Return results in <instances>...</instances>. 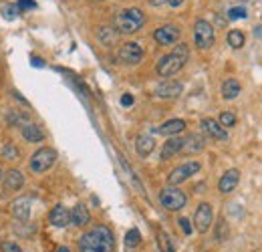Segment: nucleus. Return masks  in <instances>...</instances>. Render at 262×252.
Segmentation results:
<instances>
[{"label": "nucleus", "mask_w": 262, "mask_h": 252, "mask_svg": "<svg viewBox=\"0 0 262 252\" xmlns=\"http://www.w3.org/2000/svg\"><path fill=\"white\" fill-rule=\"evenodd\" d=\"M115 238L107 226H95L79 238L81 252H113Z\"/></svg>", "instance_id": "nucleus-1"}, {"label": "nucleus", "mask_w": 262, "mask_h": 252, "mask_svg": "<svg viewBox=\"0 0 262 252\" xmlns=\"http://www.w3.org/2000/svg\"><path fill=\"white\" fill-rule=\"evenodd\" d=\"M188 55H190V51H188L186 44H176V48H173L171 53L163 55V57L159 59V63L155 65L157 75L169 79L171 75L180 73V71L184 69V65L188 63Z\"/></svg>", "instance_id": "nucleus-2"}, {"label": "nucleus", "mask_w": 262, "mask_h": 252, "mask_svg": "<svg viewBox=\"0 0 262 252\" xmlns=\"http://www.w3.org/2000/svg\"><path fill=\"white\" fill-rule=\"evenodd\" d=\"M145 20H147V18H145V14H143L141 8L129 6V8H123V10H119V12L115 14L113 26L117 28L119 34H135L137 30L143 28Z\"/></svg>", "instance_id": "nucleus-3"}, {"label": "nucleus", "mask_w": 262, "mask_h": 252, "mask_svg": "<svg viewBox=\"0 0 262 252\" xmlns=\"http://www.w3.org/2000/svg\"><path fill=\"white\" fill-rule=\"evenodd\" d=\"M55 162H57V152L53 147H40V149H36L32 154L28 166H30V172L45 174V172H49L55 166Z\"/></svg>", "instance_id": "nucleus-4"}, {"label": "nucleus", "mask_w": 262, "mask_h": 252, "mask_svg": "<svg viewBox=\"0 0 262 252\" xmlns=\"http://www.w3.org/2000/svg\"><path fill=\"white\" fill-rule=\"evenodd\" d=\"M216 34H214V26L206 20V18H198L194 24V42L200 51H206L214 44Z\"/></svg>", "instance_id": "nucleus-5"}, {"label": "nucleus", "mask_w": 262, "mask_h": 252, "mask_svg": "<svg viewBox=\"0 0 262 252\" xmlns=\"http://www.w3.org/2000/svg\"><path fill=\"white\" fill-rule=\"evenodd\" d=\"M159 204L165 210H169V212H178V210H182L188 204V198H186V194L180 188L169 186V188H163L159 192Z\"/></svg>", "instance_id": "nucleus-6"}, {"label": "nucleus", "mask_w": 262, "mask_h": 252, "mask_svg": "<svg viewBox=\"0 0 262 252\" xmlns=\"http://www.w3.org/2000/svg\"><path fill=\"white\" fill-rule=\"evenodd\" d=\"M200 170H202V164H200V162H186V164H182V166H178V168H173V170L169 172L167 184H169V186H178V184L190 180L192 176H196Z\"/></svg>", "instance_id": "nucleus-7"}, {"label": "nucleus", "mask_w": 262, "mask_h": 252, "mask_svg": "<svg viewBox=\"0 0 262 252\" xmlns=\"http://www.w3.org/2000/svg\"><path fill=\"white\" fill-rule=\"evenodd\" d=\"M180 36H182V30H180L178 24H163V26H159V28L153 30V38L161 46L176 44L180 40Z\"/></svg>", "instance_id": "nucleus-8"}, {"label": "nucleus", "mask_w": 262, "mask_h": 252, "mask_svg": "<svg viewBox=\"0 0 262 252\" xmlns=\"http://www.w3.org/2000/svg\"><path fill=\"white\" fill-rule=\"evenodd\" d=\"M212 220H214V210L208 202H202L198 208H196V214H194V226L200 234H206L212 226Z\"/></svg>", "instance_id": "nucleus-9"}, {"label": "nucleus", "mask_w": 262, "mask_h": 252, "mask_svg": "<svg viewBox=\"0 0 262 252\" xmlns=\"http://www.w3.org/2000/svg\"><path fill=\"white\" fill-rule=\"evenodd\" d=\"M117 57H119V61L123 63V65H139L141 61H143V46L139 44V42H125L121 48H119V53H117Z\"/></svg>", "instance_id": "nucleus-10"}, {"label": "nucleus", "mask_w": 262, "mask_h": 252, "mask_svg": "<svg viewBox=\"0 0 262 252\" xmlns=\"http://www.w3.org/2000/svg\"><path fill=\"white\" fill-rule=\"evenodd\" d=\"M182 91H184V85L180 81H171V79H167L155 87V95L159 99H176L182 95Z\"/></svg>", "instance_id": "nucleus-11"}, {"label": "nucleus", "mask_w": 262, "mask_h": 252, "mask_svg": "<svg viewBox=\"0 0 262 252\" xmlns=\"http://www.w3.org/2000/svg\"><path fill=\"white\" fill-rule=\"evenodd\" d=\"M200 127H202V131H204L208 137H212V139H216V141H226V139H228V131H226L216 119H202Z\"/></svg>", "instance_id": "nucleus-12"}, {"label": "nucleus", "mask_w": 262, "mask_h": 252, "mask_svg": "<svg viewBox=\"0 0 262 252\" xmlns=\"http://www.w3.org/2000/svg\"><path fill=\"white\" fill-rule=\"evenodd\" d=\"M238 182H240V170L232 168V170L224 172V176L220 178V182H218V190H220L222 194H230V192H234V190H236Z\"/></svg>", "instance_id": "nucleus-13"}, {"label": "nucleus", "mask_w": 262, "mask_h": 252, "mask_svg": "<svg viewBox=\"0 0 262 252\" xmlns=\"http://www.w3.org/2000/svg\"><path fill=\"white\" fill-rule=\"evenodd\" d=\"M184 129H186V121H184V119H169V121L161 123L159 127H155L153 131H155V133H161V135H169V137H173V135L182 133Z\"/></svg>", "instance_id": "nucleus-14"}, {"label": "nucleus", "mask_w": 262, "mask_h": 252, "mask_svg": "<svg viewBox=\"0 0 262 252\" xmlns=\"http://www.w3.org/2000/svg\"><path fill=\"white\" fill-rule=\"evenodd\" d=\"M49 220H51V224L53 226H57V228H65L69 222H71V212L65 208V206H55L53 210H51V214H49Z\"/></svg>", "instance_id": "nucleus-15"}, {"label": "nucleus", "mask_w": 262, "mask_h": 252, "mask_svg": "<svg viewBox=\"0 0 262 252\" xmlns=\"http://www.w3.org/2000/svg\"><path fill=\"white\" fill-rule=\"evenodd\" d=\"M119 32L115 26H99L97 28V40L103 44V46H113L117 40H119Z\"/></svg>", "instance_id": "nucleus-16"}, {"label": "nucleus", "mask_w": 262, "mask_h": 252, "mask_svg": "<svg viewBox=\"0 0 262 252\" xmlns=\"http://www.w3.org/2000/svg\"><path fill=\"white\" fill-rule=\"evenodd\" d=\"M89 220H91V214H89V210H87L85 204H77V206L71 210V222H73L77 228L87 226Z\"/></svg>", "instance_id": "nucleus-17"}, {"label": "nucleus", "mask_w": 262, "mask_h": 252, "mask_svg": "<svg viewBox=\"0 0 262 252\" xmlns=\"http://www.w3.org/2000/svg\"><path fill=\"white\" fill-rule=\"evenodd\" d=\"M153 149H155V139L151 135H137V139H135V152H137V156L147 158Z\"/></svg>", "instance_id": "nucleus-18"}, {"label": "nucleus", "mask_w": 262, "mask_h": 252, "mask_svg": "<svg viewBox=\"0 0 262 252\" xmlns=\"http://www.w3.org/2000/svg\"><path fill=\"white\" fill-rule=\"evenodd\" d=\"M182 147H184V137H171V139H167L165 141V145L161 147V160H169V158H173L176 154H180L182 152Z\"/></svg>", "instance_id": "nucleus-19"}, {"label": "nucleus", "mask_w": 262, "mask_h": 252, "mask_svg": "<svg viewBox=\"0 0 262 252\" xmlns=\"http://www.w3.org/2000/svg\"><path fill=\"white\" fill-rule=\"evenodd\" d=\"M24 186V176H22V172H18V170H8L6 172V180H4V188L6 190H10V192H16V190H20Z\"/></svg>", "instance_id": "nucleus-20"}, {"label": "nucleus", "mask_w": 262, "mask_h": 252, "mask_svg": "<svg viewBox=\"0 0 262 252\" xmlns=\"http://www.w3.org/2000/svg\"><path fill=\"white\" fill-rule=\"evenodd\" d=\"M20 133H22V137H24L28 143H38V141L45 139V133H42L40 127L34 125V123H24L22 129H20Z\"/></svg>", "instance_id": "nucleus-21"}, {"label": "nucleus", "mask_w": 262, "mask_h": 252, "mask_svg": "<svg viewBox=\"0 0 262 252\" xmlns=\"http://www.w3.org/2000/svg\"><path fill=\"white\" fill-rule=\"evenodd\" d=\"M12 214H14L18 220H28V216H30V200H28V198H18V200H14V204H12Z\"/></svg>", "instance_id": "nucleus-22"}, {"label": "nucleus", "mask_w": 262, "mask_h": 252, "mask_svg": "<svg viewBox=\"0 0 262 252\" xmlns=\"http://www.w3.org/2000/svg\"><path fill=\"white\" fill-rule=\"evenodd\" d=\"M240 91H242V87H240V83H238L236 79H226V81L222 83V97L228 99V101L236 99V97L240 95Z\"/></svg>", "instance_id": "nucleus-23"}, {"label": "nucleus", "mask_w": 262, "mask_h": 252, "mask_svg": "<svg viewBox=\"0 0 262 252\" xmlns=\"http://www.w3.org/2000/svg\"><path fill=\"white\" fill-rule=\"evenodd\" d=\"M204 145H206V139H204L202 135H198V133H192V135L184 137V147H182V149L194 154V152H202Z\"/></svg>", "instance_id": "nucleus-24"}, {"label": "nucleus", "mask_w": 262, "mask_h": 252, "mask_svg": "<svg viewBox=\"0 0 262 252\" xmlns=\"http://www.w3.org/2000/svg\"><path fill=\"white\" fill-rule=\"evenodd\" d=\"M244 42H246L244 32H240V30H230V32H228V44H230L232 48H242Z\"/></svg>", "instance_id": "nucleus-25"}, {"label": "nucleus", "mask_w": 262, "mask_h": 252, "mask_svg": "<svg viewBox=\"0 0 262 252\" xmlns=\"http://www.w3.org/2000/svg\"><path fill=\"white\" fill-rule=\"evenodd\" d=\"M218 123L226 129V127H234L236 125V115L232 111H222L220 117H218Z\"/></svg>", "instance_id": "nucleus-26"}, {"label": "nucleus", "mask_w": 262, "mask_h": 252, "mask_svg": "<svg viewBox=\"0 0 262 252\" xmlns=\"http://www.w3.org/2000/svg\"><path fill=\"white\" fill-rule=\"evenodd\" d=\"M0 12H2V16H4L6 20H14V18L20 14V10H18L16 4H4V6L0 8Z\"/></svg>", "instance_id": "nucleus-27"}, {"label": "nucleus", "mask_w": 262, "mask_h": 252, "mask_svg": "<svg viewBox=\"0 0 262 252\" xmlns=\"http://www.w3.org/2000/svg\"><path fill=\"white\" fill-rule=\"evenodd\" d=\"M246 16H248L246 6H232V8L228 10V18H230V20H238V18H246Z\"/></svg>", "instance_id": "nucleus-28"}, {"label": "nucleus", "mask_w": 262, "mask_h": 252, "mask_svg": "<svg viewBox=\"0 0 262 252\" xmlns=\"http://www.w3.org/2000/svg\"><path fill=\"white\" fill-rule=\"evenodd\" d=\"M139 242H141V234H139V230H137V228H131L129 232H127V236H125V244H127L129 248H135Z\"/></svg>", "instance_id": "nucleus-29"}, {"label": "nucleus", "mask_w": 262, "mask_h": 252, "mask_svg": "<svg viewBox=\"0 0 262 252\" xmlns=\"http://www.w3.org/2000/svg\"><path fill=\"white\" fill-rule=\"evenodd\" d=\"M2 156H4L6 160H16V158L20 156V152H18V147H16V145L6 143V145L2 147Z\"/></svg>", "instance_id": "nucleus-30"}, {"label": "nucleus", "mask_w": 262, "mask_h": 252, "mask_svg": "<svg viewBox=\"0 0 262 252\" xmlns=\"http://www.w3.org/2000/svg\"><path fill=\"white\" fill-rule=\"evenodd\" d=\"M159 246H161V250L163 252H173V246H171L169 238H167L163 232H159Z\"/></svg>", "instance_id": "nucleus-31"}, {"label": "nucleus", "mask_w": 262, "mask_h": 252, "mask_svg": "<svg viewBox=\"0 0 262 252\" xmlns=\"http://www.w3.org/2000/svg\"><path fill=\"white\" fill-rule=\"evenodd\" d=\"M16 6H18V10L22 12V10H28V8H36V2H34V0H18Z\"/></svg>", "instance_id": "nucleus-32"}, {"label": "nucleus", "mask_w": 262, "mask_h": 252, "mask_svg": "<svg viewBox=\"0 0 262 252\" xmlns=\"http://www.w3.org/2000/svg\"><path fill=\"white\" fill-rule=\"evenodd\" d=\"M0 250L2 252H22V248H20L18 244H14V242H4Z\"/></svg>", "instance_id": "nucleus-33"}, {"label": "nucleus", "mask_w": 262, "mask_h": 252, "mask_svg": "<svg viewBox=\"0 0 262 252\" xmlns=\"http://www.w3.org/2000/svg\"><path fill=\"white\" fill-rule=\"evenodd\" d=\"M180 226H182V230H184L188 236L192 234V224H190V220H188V218H180Z\"/></svg>", "instance_id": "nucleus-34"}, {"label": "nucleus", "mask_w": 262, "mask_h": 252, "mask_svg": "<svg viewBox=\"0 0 262 252\" xmlns=\"http://www.w3.org/2000/svg\"><path fill=\"white\" fill-rule=\"evenodd\" d=\"M121 105H123V107H131V105H133V95H129V93L121 95Z\"/></svg>", "instance_id": "nucleus-35"}, {"label": "nucleus", "mask_w": 262, "mask_h": 252, "mask_svg": "<svg viewBox=\"0 0 262 252\" xmlns=\"http://www.w3.org/2000/svg\"><path fill=\"white\" fill-rule=\"evenodd\" d=\"M30 63H32V67H45V61H42V59H38V57H34Z\"/></svg>", "instance_id": "nucleus-36"}, {"label": "nucleus", "mask_w": 262, "mask_h": 252, "mask_svg": "<svg viewBox=\"0 0 262 252\" xmlns=\"http://www.w3.org/2000/svg\"><path fill=\"white\" fill-rule=\"evenodd\" d=\"M186 0H167V4L171 6V8H178V6H182Z\"/></svg>", "instance_id": "nucleus-37"}, {"label": "nucleus", "mask_w": 262, "mask_h": 252, "mask_svg": "<svg viewBox=\"0 0 262 252\" xmlns=\"http://www.w3.org/2000/svg\"><path fill=\"white\" fill-rule=\"evenodd\" d=\"M151 6H163V4H167V0H147Z\"/></svg>", "instance_id": "nucleus-38"}, {"label": "nucleus", "mask_w": 262, "mask_h": 252, "mask_svg": "<svg viewBox=\"0 0 262 252\" xmlns=\"http://www.w3.org/2000/svg\"><path fill=\"white\" fill-rule=\"evenodd\" d=\"M254 36H256V38H260V40H262V24H258V26L254 28Z\"/></svg>", "instance_id": "nucleus-39"}, {"label": "nucleus", "mask_w": 262, "mask_h": 252, "mask_svg": "<svg viewBox=\"0 0 262 252\" xmlns=\"http://www.w3.org/2000/svg\"><path fill=\"white\" fill-rule=\"evenodd\" d=\"M57 252H71V250H69L67 246H61V248H59V250H57Z\"/></svg>", "instance_id": "nucleus-40"}, {"label": "nucleus", "mask_w": 262, "mask_h": 252, "mask_svg": "<svg viewBox=\"0 0 262 252\" xmlns=\"http://www.w3.org/2000/svg\"><path fill=\"white\" fill-rule=\"evenodd\" d=\"M87 2H103V0H87Z\"/></svg>", "instance_id": "nucleus-41"}, {"label": "nucleus", "mask_w": 262, "mask_h": 252, "mask_svg": "<svg viewBox=\"0 0 262 252\" xmlns=\"http://www.w3.org/2000/svg\"><path fill=\"white\" fill-rule=\"evenodd\" d=\"M0 176H2V170H0Z\"/></svg>", "instance_id": "nucleus-42"}]
</instances>
